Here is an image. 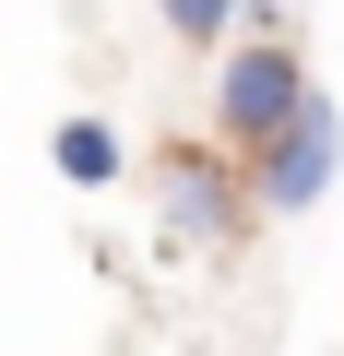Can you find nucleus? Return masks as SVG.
<instances>
[{"label": "nucleus", "instance_id": "4", "mask_svg": "<svg viewBox=\"0 0 344 356\" xmlns=\"http://www.w3.org/2000/svg\"><path fill=\"white\" fill-rule=\"evenodd\" d=\"M48 166L72 178V191H107V178H119V131L107 119H60L48 131Z\"/></svg>", "mask_w": 344, "mask_h": 356}, {"label": "nucleus", "instance_id": "1", "mask_svg": "<svg viewBox=\"0 0 344 356\" xmlns=\"http://www.w3.org/2000/svg\"><path fill=\"white\" fill-rule=\"evenodd\" d=\"M238 178H249V214H309L332 178H344V107L309 83V95H297V119H285L273 143H249V154H238Z\"/></svg>", "mask_w": 344, "mask_h": 356}, {"label": "nucleus", "instance_id": "2", "mask_svg": "<svg viewBox=\"0 0 344 356\" xmlns=\"http://www.w3.org/2000/svg\"><path fill=\"white\" fill-rule=\"evenodd\" d=\"M297 95H309V60L285 36H226V60H214V131H226V154L273 143L297 119Z\"/></svg>", "mask_w": 344, "mask_h": 356}, {"label": "nucleus", "instance_id": "3", "mask_svg": "<svg viewBox=\"0 0 344 356\" xmlns=\"http://www.w3.org/2000/svg\"><path fill=\"white\" fill-rule=\"evenodd\" d=\"M166 226H179V238H238L249 226V178L226 166V154H202V143H179V154H166Z\"/></svg>", "mask_w": 344, "mask_h": 356}, {"label": "nucleus", "instance_id": "5", "mask_svg": "<svg viewBox=\"0 0 344 356\" xmlns=\"http://www.w3.org/2000/svg\"><path fill=\"white\" fill-rule=\"evenodd\" d=\"M154 24L179 36V48H226L238 36V0H154Z\"/></svg>", "mask_w": 344, "mask_h": 356}]
</instances>
